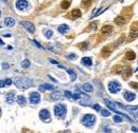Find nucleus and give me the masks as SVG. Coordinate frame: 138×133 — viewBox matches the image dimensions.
<instances>
[{
	"label": "nucleus",
	"mask_w": 138,
	"mask_h": 133,
	"mask_svg": "<svg viewBox=\"0 0 138 133\" xmlns=\"http://www.w3.org/2000/svg\"><path fill=\"white\" fill-rule=\"evenodd\" d=\"M14 84L19 89H28L33 86V80L28 77H20V78H16L14 80Z\"/></svg>",
	"instance_id": "f257e3e1"
},
{
	"label": "nucleus",
	"mask_w": 138,
	"mask_h": 133,
	"mask_svg": "<svg viewBox=\"0 0 138 133\" xmlns=\"http://www.w3.org/2000/svg\"><path fill=\"white\" fill-rule=\"evenodd\" d=\"M127 11V8L126 9H124L123 11H122V14H120V15H118L116 18H115V24L118 25V27H122V25H124L127 22V20L131 18V16H132V14H127L126 15V12Z\"/></svg>",
	"instance_id": "f03ea898"
},
{
	"label": "nucleus",
	"mask_w": 138,
	"mask_h": 133,
	"mask_svg": "<svg viewBox=\"0 0 138 133\" xmlns=\"http://www.w3.org/2000/svg\"><path fill=\"white\" fill-rule=\"evenodd\" d=\"M95 123H96V116L92 115V114H86V115L82 117V124L85 127H87V128L94 127Z\"/></svg>",
	"instance_id": "7ed1b4c3"
},
{
	"label": "nucleus",
	"mask_w": 138,
	"mask_h": 133,
	"mask_svg": "<svg viewBox=\"0 0 138 133\" xmlns=\"http://www.w3.org/2000/svg\"><path fill=\"white\" fill-rule=\"evenodd\" d=\"M53 110H54L55 116L59 117V118H63V117L66 116L67 109H66V106H64V104H56V106H54Z\"/></svg>",
	"instance_id": "20e7f679"
},
{
	"label": "nucleus",
	"mask_w": 138,
	"mask_h": 133,
	"mask_svg": "<svg viewBox=\"0 0 138 133\" xmlns=\"http://www.w3.org/2000/svg\"><path fill=\"white\" fill-rule=\"evenodd\" d=\"M138 37V22H135L131 25L130 28V33H129V41L135 40L136 38Z\"/></svg>",
	"instance_id": "39448f33"
},
{
	"label": "nucleus",
	"mask_w": 138,
	"mask_h": 133,
	"mask_svg": "<svg viewBox=\"0 0 138 133\" xmlns=\"http://www.w3.org/2000/svg\"><path fill=\"white\" fill-rule=\"evenodd\" d=\"M114 30V28H113V25H111V24H104L103 27H102L100 28V37L102 36H108V35H111L112 34V32H113ZM103 38V37H102Z\"/></svg>",
	"instance_id": "423d86ee"
},
{
	"label": "nucleus",
	"mask_w": 138,
	"mask_h": 133,
	"mask_svg": "<svg viewBox=\"0 0 138 133\" xmlns=\"http://www.w3.org/2000/svg\"><path fill=\"white\" fill-rule=\"evenodd\" d=\"M108 90H110L111 93L116 94L121 90V86L117 81H110L108 82Z\"/></svg>",
	"instance_id": "0eeeda50"
},
{
	"label": "nucleus",
	"mask_w": 138,
	"mask_h": 133,
	"mask_svg": "<svg viewBox=\"0 0 138 133\" xmlns=\"http://www.w3.org/2000/svg\"><path fill=\"white\" fill-rule=\"evenodd\" d=\"M30 8V3L27 0H17L16 1V9L18 11H27Z\"/></svg>",
	"instance_id": "6e6552de"
},
{
	"label": "nucleus",
	"mask_w": 138,
	"mask_h": 133,
	"mask_svg": "<svg viewBox=\"0 0 138 133\" xmlns=\"http://www.w3.org/2000/svg\"><path fill=\"white\" fill-rule=\"evenodd\" d=\"M113 51H114V46H113V44L105 46L103 49L101 50V56H102V58H108Z\"/></svg>",
	"instance_id": "1a4fd4ad"
},
{
	"label": "nucleus",
	"mask_w": 138,
	"mask_h": 133,
	"mask_svg": "<svg viewBox=\"0 0 138 133\" xmlns=\"http://www.w3.org/2000/svg\"><path fill=\"white\" fill-rule=\"evenodd\" d=\"M82 16V12L80 11L79 9H73L71 12H69L68 14L66 15V18H69L71 20H75V19H78Z\"/></svg>",
	"instance_id": "9d476101"
},
{
	"label": "nucleus",
	"mask_w": 138,
	"mask_h": 133,
	"mask_svg": "<svg viewBox=\"0 0 138 133\" xmlns=\"http://www.w3.org/2000/svg\"><path fill=\"white\" fill-rule=\"evenodd\" d=\"M29 99H30V103L32 104H37L40 101V95L37 92H31L29 95Z\"/></svg>",
	"instance_id": "9b49d317"
},
{
	"label": "nucleus",
	"mask_w": 138,
	"mask_h": 133,
	"mask_svg": "<svg viewBox=\"0 0 138 133\" xmlns=\"http://www.w3.org/2000/svg\"><path fill=\"white\" fill-rule=\"evenodd\" d=\"M20 24L28 32H30V33H34V32H35V27L33 25V23H31V22H29V21H21Z\"/></svg>",
	"instance_id": "f8f14e48"
},
{
	"label": "nucleus",
	"mask_w": 138,
	"mask_h": 133,
	"mask_svg": "<svg viewBox=\"0 0 138 133\" xmlns=\"http://www.w3.org/2000/svg\"><path fill=\"white\" fill-rule=\"evenodd\" d=\"M132 74H133V70L130 68V66H126V68H124L123 70H122V77H123V79H129L131 76H132Z\"/></svg>",
	"instance_id": "ddd939ff"
},
{
	"label": "nucleus",
	"mask_w": 138,
	"mask_h": 133,
	"mask_svg": "<svg viewBox=\"0 0 138 133\" xmlns=\"http://www.w3.org/2000/svg\"><path fill=\"white\" fill-rule=\"evenodd\" d=\"M39 118L41 120H48V119H50V113H49V111L46 110V109L40 110V112H39Z\"/></svg>",
	"instance_id": "4468645a"
},
{
	"label": "nucleus",
	"mask_w": 138,
	"mask_h": 133,
	"mask_svg": "<svg viewBox=\"0 0 138 133\" xmlns=\"http://www.w3.org/2000/svg\"><path fill=\"white\" fill-rule=\"evenodd\" d=\"M64 96H63V93L62 92H54V93H52L50 95V100H61L63 99Z\"/></svg>",
	"instance_id": "2eb2a0df"
},
{
	"label": "nucleus",
	"mask_w": 138,
	"mask_h": 133,
	"mask_svg": "<svg viewBox=\"0 0 138 133\" xmlns=\"http://www.w3.org/2000/svg\"><path fill=\"white\" fill-rule=\"evenodd\" d=\"M123 96H124V99H125L126 101H132L135 99V97H136V95L132 93V92H129V91H124V93H123Z\"/></svg>",
	"instance_id": "dca6fc26"
},
{
	"label": "nucleus",
	"mask_w": 138,
	"mask_h": 133,
	"mask_svg": "<svg viewBox=\"0 0 138 133\" xmlns=\"http://www.w3.org/2000/svg\"><path fill=\"white\" fill-rule=\"evenodd\" d=\"M14 99H15V94L13 92H10V93L6 94V97H5V103L9 104H12L14 103Z\"/></svg>",
	"instance_id": "f3484780"
},
{
	"label": "nucleus",
	"mask_w": 138,
	"mask_h": 133,
	"mask_svg": "<svg viewBox=\"0 0 138 133\" xmlns=\"http://www.w3.org/2000/svg\"><path fill=\"white\" fill-rule=\"evenodd\" d=\"M136 58V54L134 51H127V52L125 53V59L129 60V61H133L134 59Z\"/></svg>",
	"instance_id": "a211bd4d"
},
{
	"label": "nucleus",
	"mask_w": 138,
	"mask_h": 133,
	"mask_svg": "<svg viewBox=\"0 0 138 133\" xmlns=\"http://www.w3.org/2000/svg\"><path fill=\"white\" fill-rule=\"evenodd\" d=\"M3 22H4L5 27L11 28V27H13V25L15 24V19L12 18V17H5L4 20H3Z\"/></svg>",
	"instance_id": "6ab92c4d"
},
{
	"label": "nucleus",
	"mask_w": 138,
	"mask_h": 133,
	"mask_svg": "<svg viewBox=\"0 0 138 133\" xmlns=\"http://www.w3.org/2000/svg\"><path fill=\"white\" fill-rule=\"evenodd\" d=\"M98 28V21H92L89 23V25L86 28L85 32H90V31H96Z\"/></svg>",
	"instance_id": "aec40b11"
},
{
	"label": "nucleus",
	"mask_w": 138,
	"mask_h": 133,
	"mask_svg": "<svg viewBox=\"0 0 138 133\" xmlns=\"http://www.w3.org/2000/svg\"><path fill=\"white\" fill-rule=\"evenodd\" d=\"M70 4H71V0H63L60 3V8L62 10H68L70 8Z\"/></svg>",
	"instance_id": "412c9836"
},
{
	"label": "nucleus",
	"mask_w": 138,
	"mask_h": 133,
	"mask_svg": "<svg viewBox=\"0 0 138 133\" xmlns=\"http://www.w3.org/2000/svg\"><path fill=\"white\" fill-rule=\"evenodd\" d=\"M57 31H59L61 34H66V33H68V32L70 31V28H69V27L67 24H61L59 27V28H57Z\"/></svg>",
	"instance_id": "4be33fe9"
},
{
	"label": "nucleus",
	"mask_w": 138,
	"mask_h": 133,
	"mask_svg": "<svg viewBox=\"0 0 138 133\" xmlns=\"http://www.w3.org/2000/svg\"><path fill=\"white\" fill-rule=\"evenodd\" d=\"M92 3H94V0H82L81 2V6L83 9H88L90 8V6L92 5Z\"/></svg>",
	"instance_id": "5701e85b"
},
{
	"label": "nucleus",
	"mask_w": 138,
	"mask_h": 133,
	"mask_svg": "<svg viewBox=\"0 0 138 133\" xmlns=\"http://www.w3.org/2000/svg\"><path fill=\"white\" fill-rule=\"evenodd\" d=\"M81 62H82V65L85 66H90L92 65V60H91L90 57H83Z\"/></svg>",
	"instance_id": "b1692460"
},
{
	"label": "nucleus",
	"mask_w": 138,
	"mask_h": 133,
	"mask_svg": "<svg viewBox=\"0 0 138 133\" xmlns=\"http://www.w3.org/2000/svg\"><path fill=\"white\" fill-rule=\"evenodd\" d=\"M81 98H82V104H84V106H88V103L89 100H90V97L87 96V95L85 94H81Z\"/></svg>",
	"instance_id": "393cba45"
},
{
	"label": "nucleus",
	"mask_w": 138,
	"mask_h": 133,
	"mask_svg": "<svg viewBox=\"0 0 138 133\" xmlns=\"http://www.w3.org/2000/svg\"><path fill=\"white\" fill-rule=\"evenodd\" d=\"M54 87L52 85H48V84H44V85H41L39 86V90L40 91H45V90H53Z\"/></svg>",
	"instance_id": "a878e982"
},
{
	"label": "nucleus",
	"mask_w": 138,
	"mask_h": 133,
	"mask_svg": "<svg viewBox=\"0 0 138 133\" xmlns=\"http://www.w3.org/2000/svg\"><path fill=\"white\" fill-rule=\"evenodd\" d=\"M76 47H78L80 50L85 51V50L88 49V42H87V41H85V42H80V43L76 44Z\"/></svg>",
	"instance_id": "bb28decb"
},
{
	"label": "nucleus",
	"mask_w": 138,
	"mask_h": 133,
	"mask_svg": "<svg viewBox=\"0 0 138 133\" xmlns=\"http://www.w3.org/2000/svg\"><path fill=\"white\" fill-rule=\"evenodd\" d=\"M83 90L85 92H92L94 91V87L90 84H84L83 85Z\"/></svg>",
	"instance_id": "cd10ccee"
},
{
	"label": "nucleus",
	"mask_w": 138,
	"mask_h": 133,
	"mask_svg": "<svg viewBox=\"0 0 138 133\" xmlns=\"http://www.w3.org/2000/svg\"><path fill=\"white\" fill-rule=\"evenodd\" d=\"M17 103L18 104H20V106H25V103H27V100H25V96H22V95H19L17 97Z\"/></svg>",
	"instance_id": "c85d7f7f"
},
{
	"label": "nucleus",
	"mask_w": 138,
	"mask_h": 133,
	"mask_svg": "<svg viewBox=\"0 0 138 133\" xmlns=\"http://www.w3.org/2000/svg\"><path fill=\"white\" fill-rule=\"evenodd\" d=\"M104 103H105V104H106V106H107L108 108H110V109H111V110H113V111H114V112H116V111H117V110H116V108H115V107H114V104H113V103H112V101H110V100H107V99H104Z\"/></svg>",
	"instance_id": "c756f323"
},
{
	"label": "nucleus",
	"mask_w": 138,
	"mask_h": 133,
	"mask_svg": "<svg viewBox=\"0 0 138 133\" xmlns=\"http://www.w3.org/2000/svg\"><path fill=\"white\" fill-rule=\"evenodd\" d=\"M67 72H68V74L70 75V78H71V80H72V81L75 80V79H76V74H75V72L73 71V70H71V69H68V70H67Z\"/></svg>",
	"instance_id": "7c9ffc66"
},
{
	"label": "nucleus",
	"mask_w": 138,
	"mask_h": 133,
	"mask_svg": "<svg viewBox=\"0 0 138 133\" xmlns=\"http://www.w3.org/2000/svg\"><path fill=\"white\" fill-rule=\"evenodd\" d=\"M30 65H31V62L29 61L28 59H25L24 61L21 62V66H22V68H24V69H27V68H29V66H30Z\"/></svg>",
	"instance_id": "2f4dec72"
},
{
	"label": "nucleus",
	"mask_w": 138,
	"mask_h": 133,
	"mask_svg": "<svg viewBox=\"0 0 138 133\" xmlns=\"http://www.w3.org/2000/svg\"><path fill=\"white\" fill-rule=\"evenodd\" d=\"M44 35H45V36H46L47 38H50V37H52L53 32L51 31V30H45V31H44Z\"/></svg>",
	"instance_id": "473e14b6"
},
{
	"label": "nucleus",
	"mask_w": 138,
	"mask_h": 133,
	"mask_svg": "<svg viewBox=\"0 0 138 133\" xmlns=\"http://www.w3.org/2000/svg\"><path fill=\"white\" fill-rule=\"evenodd\" d=\"M66 58L69 60H73V59H76V55L75 54H72V53H69L66 55Z\"/></svg>",
	"instance_id": "72a5a7b5"
},
{
	"label": "nucleus",
	"mask_w": 138,
	"mask_h": 133,
	"mask_svg": "<svg viewBox=\"0 0 138 133\" xmlns=\"http://www.w3.org/2000/svg\"><path fill=\"white\" fill-rule=\"evenodd\" d=\"M115 70H117L115 73L119 74V73H121V71H122L123 69H122V66H114V68H113V71H115Z\"/></svg>",
	"instance_id": "f704fd0d"
},
{
	"label": "nucleus",
	"mask_w": 138,
	"mask_h": 133,
	"mask_svg": "<svg viewBox=\"0 0 138 133\" xmlns=\"http://www.w3.org/2000/svg\"><path fill=\"white\" fill-rule=\"evenodd\" d=\"M101 114L103 116H110L111 115V112L108 110H105V109H102L101 110Z\"/></svg>",
	"instance_id": "c9c22d12"
},
{
	"label": "nucleus",
	"mask_w": 138,
	"mask_h": 133,
	"mask_svg": "<svg viewBox=\"0 0 138 133\" xmlns=\"http://www.w3.org/2000/svg\"><path fill=\"white\" fill-rule=\"evenodd\" d=\"M125 109L129 110V111H137L138 110V106H134V107L127 106V107H125Z\"/></svg>",
	"instance_id": "e433bc0d"
},
{
	"label": "nucleus",
	"mask_w": 138,
	"mask_h": 133,
	"mask_svg": "<svg viewBox=\"0 0 138 133\" xmlns=\"http://www.w3.org/2000/svg\"><path fill=\"white\" fill-rule=\"evenodd\" d=\"M72 98H73V100H78V99L81 98V95H80L79 93H75L72 95Z\"/></svg>",
	"instance_id": "4c0bfd02"
},
{
	"label": "nucleus",
	"mask_w": 138,
	"mask_h": 133,
	"mask_svg": "<svg viewBox=\"0 0 138 133\" xmlns=\"http://www.w3.org/2000/svg\"><path fill=\"white\" fill-rule=\"evenodd\" d=\"M130 87H133L134 89H138V84L135 81H132V82H130Z\"/></svg>",
	"instance_id": "58836bf2"
},
{
	"label": "nucleus",
	"mask_w": 138,
	"mask_h": 133,
	"mask_svg": "<svg viewBox=\"0 0 138 133\" xmlns=\"http://www.w3.org/2000/svg\"><path fill=\"white\" fill-rule=\"evenodd\" d=\"M114 120H115V122H116V123H121V122H122V119H121V117H119L118 115H115V116H114Z\"/></svg>",
	"instance_id": "ea45409f"
},
{
	"label": "nucleus",
	"mask_w": 138,
	"mask_h": 133,
	"mask_svg": "<svg viewBox=\"0 0 138 133\" xmlns=\"http://www.w3.org/2000/svg\"><path fill=\"white\" fill-rule=\"evenodd\" d=\"M64 94L66 95V97H67V98H72V94L70 93L69 91H65V93H64Z\"/></svg>",
	"instance_id": "a19ab883"
},
{
	"label": "nucleus",
	"mask_w": 138,
	"mask_h": 133,
	"mask_svg": "<svg viewBox=\"0 0 138 133\" xmlns=\"http://www.w3.org/2000/svg\"><path fill=\"white\" fill-rule=\"evenodd\" d=\"M94 108H95V110H97V111H101V110H102V109H101V107L99 106V104H96L95 106H94Z\"/></svg>",
	"instance_id": "79ce46f5"
},
{
	"label": "nucleus",
	"mask_w": 138,
	"mask_h": 133,
	"mask_svg": "<svg viewBox=\"0 0 138 133\" xmlns=\"http://www.w3.org/2000/svg\"><path fill=\"white\" fill-rule=\"evenodd\" d=\"M5 85H8V86H10V85H12V80L10 78H6L5 79Z\"/></svg>",
	"instance_id": "37998d69"
},
{
	"label": "nucleus",
	"mask_w": 138,
	"mask_h": 133,
	"mask_svg": "<svg viewBox=\"0 0 138 133\" xmlns=\"http://www.w3.org/2000/svg\"><path fill=\"white\" fill-rule=\"evenodd\" d=\"M2 68H3V69H8V68H9V65H8V63H4V62H3V63H2Z\"/></svg>",
	"instance_id": "c03bdc74"
},
{
	"label": "nucleus",
	"mask_w": 138,
	"mask_h": 133,
	"mask_svg": "<svg viewBox=\"0 0 138 133\" xmlns=\"http://www.w3.org/2000/svg\"><path fill=\"white\" fill-rule=\"evenodd\" d=\"M132 131H134V132H138V129L136 128V127H132Z\"/></svg>",
	"instance_id": "a18cd8bd"
},
{
	"label": "nucleus",
	"mask_w": 138,
	"mask_h": 133,
	"mask_svg": "<svg viewBox=\"0 0 138 133\" xmlns=\"http://www.w3.org/2000/svg\"><path fill=\"white\" fill-rule=\"evenodd\" d=\"M3 87H4V81L1 80V88H3Z\"/></svg>",
	"instance_id": "49530a36"
},
{
	"label": "nucleus",
	"mask_w": 138,
	"mask_h": 133,
	"mask_svg": "<svg viewBox=\"0 0 138 133\" xmlns=\"http://www.w3.org/2000/svg\"><path fill=\"white\" fill-rule=\"evenodd\" d=\"M2 1H3V2H5V3H6V2H8V0H2Z\"/></svg>",
	"instance_id": "de8ad7c7"
}]
</instances>
